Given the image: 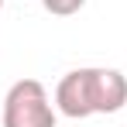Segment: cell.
<instances>
[{"mask_svg":"<svg viewBox=\"0 0 127 127\" xmlns=\"http://www.w3.org/2000/svg\"><path fill=\"white\" fill-rule=\"evenodd\" d=\"M93 103L96 113H117L127 103V76L120 69H93Z\"/></svg>","mask_w":127,"mask_h":127,"instance_id":"obj_3","label":"cell"},{"mask_svg":"<svg viewBox=\"0 0 127 127\" xmlns=\"http://www.w3.org/2000/svg\"><path fill=\"white\" fill-rule=\"evenodd\" d=\"M0 7H3V0H0Z\"/></svg>","mask_w":127,"mask_h":127,"instance_id":"obj_5","label":"cell"},{"mask_svg":"<svg viewBox=\"0 0 127 127\" xmlns=\"http://www.w3.org/2000/svg\"><path fill=\"white\" fill-rule=\"evenodd\" d=\"M93 69H72L65 72L59 86H55V110L72 117V120H86L96 113V103H93Z\"/></svg>","mask_w":127,"mask_h":127,"instance_id":"obj_2","label":"cell"},{"mask_svg":"<svg viewBox=\"0 0 127 127\" xmlns=\"http://www.w3.org/2000/svg\"><path fill=\"white\" fill-rule=\"evenodd\" d=\"M3 127H55V106L38 79H21L7 89Z\"/></svg>","mask_w":127,"mask_h":127,"instance_id":"obj_1","label":"cell"},{"mask_svg":"<svg viewBox=\"0 0 127 127\" xmlns=\"http://www.w3.org/2000/svg\"><path fill=\"white\" fill-rule=\"evenodd\" d=\"M41 7L55 17H69V14H79L86 7V0H41Z\"/></svg>","mask_w":127,"mask_h":127,"instance_id":"obj_4","label":"cell"}]
</instances>
